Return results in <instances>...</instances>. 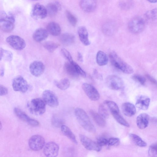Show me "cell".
Returning a JSON list of instances; mask_svg holds the SVG:
<instances>
[{
	"label": "cell",
	"mask_w": 157,
	"mask_h": 157,
	"mask_svg": "<svg viewBox=\"0 0 157 157\" xmlns=\"http://www.w3.org/2000/svg\"><path fill=\"white\" fill-rule=\"evenodd\" d=\"M75 116L81 125L86 131L94 132L95 129L85 111L81 108H77L75 110Z\"/></svg>",
	"instance_id": "cell-1"
},
{
	"label": "cell",
	"mask_w": 157,
	"mask_h": 157,
	"mask_svg": "<svg viewBox=\"0 0 157 157\" xmlns=\"http://www.w3.org/2000/svg\"><path fill=\"white\" fill-rule=\"evenodd\" d=\"M109 58L112 64L123 73L128 74L133 73L134 70L132 67L123 60L115 52H113L110 54Z\"/></svg>",
	"instance_id": "cell-2"
},
{
	"label": "cell",
	"mask_w": 157,
	"mask_h": 157,
	"mask_svg": "<svg viewBox=\"0 0 157 157\" xmlns=\"http://www.w3.org/2000/svg\"><path fill=\"white\" fill-rule=\"evenodd\" d=\"M15 20L12 13L2 11L0 13V29L5 32L12 31L14 28Z\"/></svg>",
	"instance_id": "cell-3"
},
{
	"label": "cell",
	"mask_w": 157,
	"mask_h": 157,
	"mask_svg": "<svg viewBox=\"0 0 157 157\" xmlns=\"http://www.w3.org/2000/svg\"><path fill=\"white\" fill-rule=\"evenodd\" d=\"M46 103L42 99L35 98L31 100L27 104L31 112L36 115H41L45 111Z\"/></svg>",
	"instance_id": "cell-4"
},
{
	"label": "cell",
	"mask_w": 157,
	"mask_h": 157,
	"mask_svg": "<svg viewBox=\"0 0 157 157\" xmlns=\"http://www.w3.org/2000/svg\"><path fill=\"white\" fill-rule=\"evenodd\" d=\"M145 26L144 20L139 16L133 18L130 21L128 24V28L129 31L134 33L141 32L144 29Z\"/></svg>",
	"instance_id": "cell-5"
},
{
	"label": "cell",
	"mask_w": 157,
	"mask_h": 157,
	"mask_svg": "<svg viewBox=\"0 0 157 157\" xmlns=\"http://www.w3.org/2000/svg\"><path fill=\"white\" fill-rule=\"evenodd\" d=\"M106 82L109 87L114 90H121L124 86L122 79L119 77L114 75L108 76L106 79Z\"/></svg>",
	"instance_id": "cell-6"
},
{
	"label": "cell",
	"mask_w": 157,
	"mask_h": 157,
	"mask_svg": "<svg viewBox=\"0 0 157 157\" xmlns=\"http://www.w3.org/2000/svg\"><path fill=\"white\" fill-rule=\"evenodd\" d=\"M6 40L11 47L16 50H22L26 46L25 40L17 35H10L6 38Z\"/></svg>",
	"instance_id": "cell-7"
},
{
	"label": "cell",
	"mask_w": 157,
	"mask_h": 157,
	"mask_svg": "<svg viewBox=\"0 0 157 157\" xmlns=\"http://www.w3.org/2000/svg\"><path fill=\"white\" fill-rule=\"evenodd\" d=\"M45 144L44 139L42 136L36 135L31 136L29 141V145L30 148L35 151L42 149Z\"/></svg>",
	"instance_id": "cell-8"
},
{
	"label": "cell",
	"mask_w": 157,
	"mask_h": 157,
	"mask_svg": "<svg viewBox=\"0 0 157 157\" xmlns=\"http://www.w3.org/2000/svg\"><path fill=\"white\" fill-rule=\"evenodd\" d=\"M12 85L14 91L23 93L26 92L29 88L27 81L21 76H18L13 79Z\"/></svg>",
	"instance_id": "cell-9"
},
{
	"label": "cell",
	"mask_w": 157,
	"mask_h": 157,
	"mask_svg": "<svg viewBox=\"0 0 157 157\" xmlns=\"http://www.w3.org/2000/svg\"><path fill=\"white\" fill-rule=\"evenodd\" d=\"M43 99L46 104L52 107H57L59 104L57 96L52 91L46 90L42 93Z\"/></svg>",
	"instance_id": "cell-10"
},
{
	"label": "cell",
	"mask_w": 157,
	"mask_h": 157,
	"mask_svg": "<svg viewBox=\"0 0 157 157\" xmlns=\"http://www.w3.org/2000/svg\"><path fill=\"white\" fill-rule=\"evenodd\" d=\"M80 141L83 146L87 150L90 151H100L101 147L96 142L86 136L80 135Z\"/></svg>",
	"instance_id": "cell-11"
},
{
	"label": "cell",
	"mask_w": 157,
	"mask_h": 157,
	"mask_svg": "<svg viewBox=\"0 0 157 157\" xmlns=\"http://www.w3.org/2000/svg\"><path fill=\"white\" fill-rule=\"evenodd\" d=\"M82 87L85 94L91 100L96 101L100 98L99 94L97 89L92 85L84 83Z\"/></svg>",
	"instance_id": "cell-12"
},
{
	"label": "cell",
	"mask_w": 157,
	"mask_h": 157,
	"mask_svg": "<svg viewBox=\"0 0 157 157\" xmlns=\"http://www.w3.org/2000/svg\"><path fill=\"white\" fill-rule=\"evenodd\" d=\"M43 153L45 156L49 157H55L58 155L59 147L55 142H50L45 144Z\"/></svg>",
	"instance_id": "cell-13"
},
{
	"label": "cell",
	"mask_w": 157,
	"mask_h": 157,
	"mask_svg": "<svg viewBox=\"0 0 157 157\" xmlns=\"http://www.w3.org/2000/svg\"><path fill=\"white\" fill-rule=\"evenodd\" d=\"M31 16L35 19H43L45 18L48 14L46 7L39 3L35 4L31 11Z\"/></svg>",
	"instance_id": "cell-14"
},
{
	"label": "cell",
	"mask_w": 157,
	"mask_h": 157,
	"mask_svg": "<svg viewBox=\"0 0 157 157\" xmlns=\"http://www.w3.org/2000/svg\"><path fill=\"white\" fill-rule=\"evenodd\" d=\"M13 111L17 117L29 125L33 126H37L39 125V123L38 121L31 118L19 108L17 107L14 108Z\"/></svg>",
	"instance_id": "cell-15"
},
{
	"label": "cell",
	"mask_w": 157,
	"mask_h": 157,
	"mask_svg": "<svg viewBox=\"0 0 157 157\" xmlns=\"http://www.w3.org/2000/svg\"><path fill=\"white\" fill-rule=\"evenodd\" d=\"M29 68L30 72L33 75L38 77L43 73L45 67L42 62L35 61L30 64Z\"/></svg>",
	"instance_id": "cell-16"
},
{
	"label": "cell",
	"mask_w": 157,
	"mask_h": 157,
	"mask_svg": "<svg viewBox=\"0 0 157 157\" xmlns=\"http://www.w3.org/2000/svg\"><path fill=\"white\" fill-rule=\"evenodd\" d=\"M79 5L83 10L89 13L93 12L95 10L97 4L96 0H81Z\"/></svg>",
	"instance_id": "cell-17"
},
{
	"label": "cell",
	"mask_w": 157,
	"mask_h": 157,
	"mask_svg": "<svg viewBox=\"0 0 157 157\" xmlns=\"http://www.w3.org/2000/svg\"><path fill=\"white\" fill-rule=\"evenodd\" d=\"M149 117L146 113H142L139 115L136 119V123L138 127L140 129L146 128L148 125Z\"/></svg>",
	"instance_id": "cell-18"
},
{
	"label": "cell",
	"mask_w": 157,
	"mask_h": 157,
	"mask_svg": "<svg viewBox=\"0 0 157 157\" xmlns=\"http://www.w3.org/2000/svg\"><path fill=\"white\" fill-rule=\"evenodd\" d=\"M150 101V98L148 97L141 95L137 99L136 103V106L140 109L146 110L149 107Z\"/></svg>",
	"instance_id": "cell-19"
},
{
	"label": "cell",
	"mask_w": 157,
	"mask_h": 157,
	"mask_svg": "<svg viewBox=\"0 0 157 157\" xmlns=\"http://www.w3.org/2000/svg\"><path fill=\"white\" fill-rule=\"evenodd\" d=\"M121 109L124 114L127 117H131L134 115L136 112L135 105L129 102L123 103L121 106Z\"/></svg>",
	"instance_id": "cell-20"
},
{
	"label": "cell",
	"mask_w": 157,
	"mask_h": 157,
	"mask_svg": "<svg viewBox=\"0 0 157 157\" xmlns=\"http://www.w3.org/2000/svg\"><path fill=\"white\" fill-rule=\"evenodd\" d=\"M48 36V32L47 30L42 28L36 29L33 34L34 40L37 42H40L44 40Z\"/></svg>",
	"instance_id": "cell-21"
},
{
	"label": "cell",
	"mask_w": 157,
	"mask_h": 157,
	"mask_svg": "<svg viewBox=\"0 0 157 157\" xmlns=\"http://www.w3.org/2000/svg\"><path fill=\"white\" fill-rule=\"evenodd\" d=\"M61 6L57 2H53L49 3L46 7L47 14L50 16L56 15L61 10Z\"/></svg>",
	"instance_id": "cell-22"
},
{
	"label": "cell",
	"mask_w": 157,
	"mask_h": 157,
	"mask_svg": "<svg viewBox=\"0 0 157 157\" xmlns=\"http://www.w3.org/2000/svg\"><path fill=\"white\" fill-rule=\"evenodd\" d=\"M78 33L79 39L83 44L86 46L90 44V42L88 38V33L85 27H79L78 29Z\"/></svg>",
	"instance_id": "cell-23"
},
{
	"label": "cell",
	"mask_w": 157,
	"mask_h": 157,
	"mask_svg": "<svg viewBox=\"0 0 157 157\" xmlns=\"http://www.w3.org/2000/svg\"><path fill=\"white\" fill-rule=\"evenodd\" d=\"M46 28L48 33L53 36H58L61 32L60 26L57 23L54 22H52L49 23Z\"/></svg>",
	"instance_id": "cell-24"
},
{
	"label": "cell",
	"mask_w": 157,
	"mask_h": 157,
	"mask_svg": "<svg viewBox=\"0 0 157 157\" xmlns=\"http://www.w3.org/2000/svg\"><path fill=\"white\" fill-rule=\"evenodd\" d=\"M75 37L72 33H64L59 37L60 42L63 45H70L74 42Z\"/></svg>",
	"instance_id": "cell-25"
},
{
	"label": "cell",
	"mask_w": 157,
	"mask_h": 157,
	"mask_svg": "<svg viewBox=\"0 0 157 157\" xmlns=\"http://www.w3.org/2000/svg\"><path fill=\"white\" fill-rule=\"evenodd\" d=\"M73 61L71 63H66L64 65V68L66 72L69 76L73 78H77L79 75L73 63Z\"/></svg>",
	"instance_id": "cell-26"
},
{
	"label": "cell",
	"mask_w": 157,
	"mask_h": 157,
	"mask_svg": "<svg viewBox=\"0 0 157 157\" xmlns=\"http://www.w3.org/2000/svg\"><path fill=\"white\" fill-rule=\"evenodd\" d=\"M90 113L92 118L97 125L102 127L105 126V121L104 118L99 114L93 110H90Z\"/></svg>",
	"instance_id": "cell-27"
},
{
	"label": "cell",
	"mask_w": 157,
	"mask_h": 157,
	"mask_svg": "<svg viewBox=\"0 0 157 157\" xmlns=\"http://www.w3.org/2000/svg\"><path fill=\"white\" fill-rule=\"evenodd\" d=\"M61 128L62 133L65 136L74 144H78V142L75 135L69 127L65 125H63Z\"/></svg>",
	"instance_id": "cell-28"
},
{
	"label": "cell",
	"mask_w": 157,
	"mask_h": 157,
	"mask_svg": "<svg viewBox=\"0 0 157 157\" xmlns=\"http://www.w3.org/2000/svg\"><path fill=\"white\" fill-rule=\"evenodd\" d=\"M96 62L100 66H103L107 64L108 59L107 56L104 52L99 51L96 55Z\"/></svg>",
	"instance_id": "cell-29"
},
{
	"label": "cell",
	"mask_w": 157,
	"mask_h": 157,
	"mask_svg": "<svg viewBox=\"0 0 157 157\" xmlns=\"http://www.w3.org/2000/svg\"><path fill=\"white\" fill-rule=\"evenodd\" d=\"M55 85L59 89L65 90L68 89L70 86V82L67 78H63L59 81L55 80L54 82Z\"/></svg>",
	"instance_id": "cell-30"
},
{
	"label": "cell",
	"mask_w": 157,
	"mask_h": 157,
	"mask_svg": "<svg viewBox=\"0 0 157 157\" xmlns=\"http://www.w3.org/2000/svg\"><path fill=\"white\" fill-rule=\"evenodd\" d=\"M129 137L132 141L136 145L140 147H145L146 143L138 135L134 134H130Z\"/></svg>",
	"instance_id": "cell-31"
},
{
	"label": "cell",
	"mask_w": 157,
	"mask_h": 157,
	"mask_svg": "<svg viewBox=\"0 0 157 157\" xmlns=\"http://www.w3.org/2000/svg\"><path fill=\"white\" fill-rule=\"evenodd\" d=\"M12 58L13 54L11 52L2 48H0V60L4 59L10 62Z\"/></svg>",
	"instance_id": "cell-32"
},
{
	"label": "cell",
	"mask_w": 157,
	"mask_h": 157,
	"mask_svg": "<svg viewBox=\"0 0 157 157\" xmlns=\"http://www.w3.org/2000/svg\"><path fill=\"white\" fill-rule=\"evenodd\" d=\"M44 48L50 52H53L59 46V44L54 42L47 41L43 44Z\"/></svg>",
	"instance_id": "cell-33"
},
{
	"label": "cell",
	"mask_w": 157,
	"mask_h": 157,
	"mask_svg": "<svg viewBox=\"0 0 157 157\" xmlns=\"http://www.w3.org/2000/svg\"><path fill=\"white\" fill-rule=\"evenodd\" d=\"M111 114L115 120L120 124L124 126L129 127V124L119 114V112H112Z\"/></svg>",
	"instance_id": "cell-34"
},
{
	"label": "cell",
	"mask_w": 157,
	"mask_h": 157,
	"mask_svg": "<svg viewBox=\"0 0 157 157\" xmlns=\"http://www.w3.org/2000/svg\"><path fill=\"white\" fill-rule=\"evenodd\" d=\"M104 103L107 106L111 113L112 112H119V109L117 105L114 102L112 101L106 100Z\"/></svg>",
	"instance_id": "cell-35"
},
{
	"label": "cell",
	"mask_w": 157,
	"mask_h": 157,
	"mask_svg": "<svg viewBox=\"0 0 157 157\" xmlns=\"http://www.w3.org/2000/svg\"><path fill=\"white\" fill-rule=\"evenodd\" d=\"M52 123L55 127L59 128L63 125V120L56 115L53 116L52 119Z\"/></svg>",
	"instance_id": "cell-36"
},
{
	"label": "cell",
	"mask_w": 157,
	"mask_h": 157,
	"mask_svg": "<svg viewBox=\"0 0 157 157\" xmlns=\"http://www.w3.org/2000/svg\"><path fill=\"white\" fill-rule=\"evenodd\" d=\"M66 17L70 23L73 26H75L77 22V18L69 11L66 10Z\"/></svg>",
	"instance_id": "cell-37"
},
{
	"label": "cell",
	"mask_w": 157,
	"mask_h": 157,
	"mask_svg": "<svg viewBox=\"0 0 157 157\" xmlns=\"http://www.w3.org/2000/svg\"><path fill=\"white\" fill-rule=\"evenodd\" d=\"M146 17L148 20L153 21L157 18V10L154 9L147 11L145 14Z\"/></svg>",
	"instance_id": "cell-38"
},
{
	"label": "cell",
	"mask_w": 157,
	"mask_h": 157,
	"mask_svg": "<svg viewBox=\"0 0 157 157\" xmlns=\"http://www.w3.org/2000/svg\"><path fill=\"white\" fill-rule=\"evenodd\" d=\"M148 154L151 157H156L157 155V146L156 143L151 145L149 147Z\"/></svg>",
	"instance_id": "cell-39"
},
{
	"label": "cell",
	"mask_w": 157,
	"mask_h": 157,
	"mask_svg": "<svg viewBox=\"0 0 157 157\" xmlns=\"http://www.w3.org/2000/svg\"><path fill=\"white\" fill-rule=\"evenodd\" d=\"M98 112L99 114L103 118H107L109 117L108 111L104 106L102 105H100L99 106Z\"/></svg>",
	"instance_id": "cell-40"
},
{
	"label": "cell",
	"mask_w": 157,
	"mask_h": 157,
	"mask_svg": "<svg viewBox=\"0 0 157 157\" xmlns=\"http://www.w3.org/2000/svg\"><path fill=\"white\" fill-rule=\"evenodd\" d=\"M132 78L134 80L142 85H144L145 83L146 79L140 75L135 74L132 76Z\"/></svg>",
	"instance_id": "cell-41"
},
{
	"label": "cell",
	"mask_w": 157,
	"mask_h": 157,
	"mask_svg": "<svg viewBox=\"0 0 157 157\" xmlns=\"http://www.w3.org/2000/svg\"><path fill=\"white\" fill-rule=\"evenodd\" d=\"M61 52L63 56L70 63L72 62L73 61L70 53L66 49L62 48L61 49Z\"/></svg>",
	"instance_id": "cell-42"
},
{
	"label": "cell",
	"mask_w": 157,
	"mask_h": 157,
	"mask_svg": "<svg viewBox=\"0 0 157 157\" xmlns=\"http://www.w3.org/2000/svg\"><path fill=\"white\" fill-rule=\"evenodd\" d=\"M73 63L76 68L78 74L83 77H85L86 76V74L85 72L76 62L73 61Z\"/></svg>",
	"instance_id": "cell-43"
},
{
	"label": "cell",
	"mask_w": 157,
	"mask_h": 157,
	"mask_svg": "<svg viewBox=\"0 0 157 157\" xmlns=\"http://www.w3.org/2000/svg\"><path fill=\"white\" fill-rule=\"evenodd\" d=\"M120 143L119 139L117 138H112L108 140V144L110 146H117Z\"/></svg>",
	"instance_id": "cell-44"
},
{
	"label": "cell",
	"mask_w": 157,
	"mask_h": 157,
	"mask_svg": "<svg viewBox=\"0 0 157 157\" xmlns=\"http://www.w3.org/2000/svg\"><path fill=\"white\" fill-rule=\"evenodd\" d=\"M113 28V24L109 23L105 24L104 25L103 29L105 33H108L111 32Z\"/></svg>",
	"instance_id": "cell-45"
},
{
	"label": "cell",
	"mask_w": 157,
	"mask_h": 157,
	"mask_svg": "<svg viewBox=\"0 0 157 157\" xmlns=\"http://www.w3.org/2000/svg\"><path fill=\"white\" fill-rule=\"evenodd\" d=\"M97 142L101 147L105 146L108 144V140L104 137H100L98 139Z\"/></svg>",
	"instance_id": "cell-46"
},
{
	"label": "cell",
	"mask_w": 157,
	"mask_h": 157,
	"mask_svg": "<svg viewBox=\"0 0 157 157\" xmlns=\"http://www.w3.org/2000/svg\"><path fill=\"white\" fill-rule=\"evenodd\" d=\"M8 93V90L5 86L0 84V96H3L7 94Z\"/></svg>",
	"instance_id": "cell-47"
},
{
	"label": "cell",
	"mask_w": 157,
	"mask_h": 157,
	"mask_svg": "<svg viewBox=\"0 0 157 157\" xmlns=\"http://www.w3.org/2000/svg\"><path fill=\"white\" fill-rule=\"evenodd\" d=\"M146 76L148 80H149L151 82L154 84H156V81L154 78L148 74L146 75Z\"/></svg>",
	"instance_id": "cell-48"
},
{
	"label": "cell",
	"mask_w": 157,
	"mask_h": 157,
	"mask_svg": "<svg viewBox=\"0 0 157 157\" xmlns=\"http://www.w3.org/2000/svg\"><path fill=\"white\" fill-rule=\"evenodd\" d=\"M94 75L95 76V77H96L98 79H99L100 80H101L102 78V76L99 74L97 72V71L96 70H95L94 72Z\"/></svg>",
	"instance_id": "cell-49"
},
{
	"label": "cell",
	"mask_w": 157,
	"mask_h": 157,
	"mask_svg": "<svg viewBox=\"0 0 157 157\" xmlns=\"http://www.w3.org/2000/svg\"><path fill=\"white\" fill-rule=\"evenodd\" d=\"M78 59L79 61L82 62L83 61V57L82 54L79 52H78L77 54Z\"/></svg>",
	"instance_id": "cell-50"
},
{
	"label": "cell",
	"mask_w": 157,
	"mask_h": 157,
	"mask_svg": "<svg viewBox=\"0 0 157 157\" xmlns=\"http://www.w3.org/2000/svg\"><path fill=\"white\" fill-rule=\"evenodd\" d=\"M4 75V69L3 68H0V76L2 77Z\"/></svg>",
	"instance_id": "cell-51"
},
{
	"label": "cell",
	"mask_w": 157,
	"mask_h": 157,
	"mask_svg": "<svg viewBox=\"0 0 157 157\" xmlns=\"http://www.w3.org/2000/svg\"><path fill=\"white\" fill-rule=\"evenodd\" d=\"M151 3H155L157 2V0H147Z\"/></svg>",
	"instance_id": "cell-52"
},
{
	"label": "cell",
	"mask_w": 157,
	"mask_h": 157,
	"mask_svg": "<svg viewBox=\"0 0 157 157\" xmlns=\"http://www.w3.org/2000/svg\"><path fill=\"white\" fill-rule=\"evenodd\" d=\"M2 127V124L1 122L0 121V131Z\"/></svg>",
	"instance_id": "cell-53"
},
{
	"label": "cell",
	"mask_w": 157,
	"mask_h": 157,
	"mask_svg": "<svg viewBox=\"0 0 157 157\" xmlns=\"http://www.w3.org/2000/svg\"><path fill=\"white\" fill-rule=\"evenodd\" d=\"M35 0V1H36V0Z\"/></svg>",
	"instance_id": "cell-54"
}]
</instances>
